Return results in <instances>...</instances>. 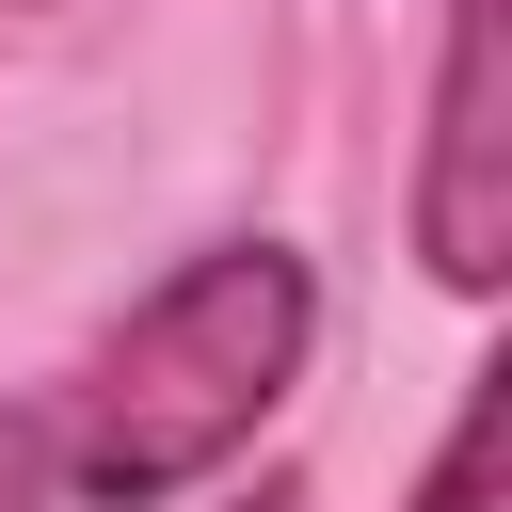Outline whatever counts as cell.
I'll list each match as a JSON object with an SVG mask.
<instances>
[{
    "instance_id": "cell-4",
    "label": "cell",
    "mask_w": 512,
    "mask_h": 512,
    "mask_svg": "<svg viewBox=\"0 0 512 512\" xmlns=\"http://www.w3.org/2000/svg\"><path fill=\"white\" fill-rule=\"evenodd\" d=\"M48 480L64 464H48V384H32V400H0V512H48Z\"/></svg>"
},
{
    "instance_id": "cell-5",
    "label": "cell",
    "mask_w": 512,
    "mask_h": 512,
    "mask_svg": "<svg viewBox=\"0 0 512 512\" xmlns=\"http://www.w3.org/2000/svg\"><path fill=\"white\" fill-rule=\"evenodd\" d=\"M240 512H304V480H256V496H240Z\"/></svg>"
},
{
    "instance_id": "cell-2",
    "label": "cell",
    "mask_w": 512,
    "mask_h": 512,
    "mask_svg": "<svg viewBox=\"0 0 512 512\" xmlns=\"http://www.w3.org/2000/svg\"><path fill=\"white\" fill-rule=\"evenodd\" d=\"M416 256H432L464 304L512 272V0H448L432 160H416Z\"/></svg>"
},
{
    "instance_id": "cell-3",
    "label": "cell",
    "mask_w": 512,
    "mask_h": 512,
    "mask_svg": "<svg viewBox=\"0 0 512 512\" xmlns=\"http://www.w3.org/2000/svg\"><path fill=\"white\" fill-rule=\"evenodd\" d=\"M496 400H512V368H480V384H464V416H448V448H432L416 512H496Z\"/></svg>"
},
{
    "instance_id": "cell-1",
    "label": "cell",
    "mask_w": 512,
    "mask_h": 512,
    "mask_svg": "<svg viewBox=\"0 0 512 512\" xmlns=\"http://www.w3.org/2000/svg\"><path fill=\"white\" fill-rule=\"evenodd\" d=\"M304 352H320V272H304L288 240H208V256H176V272L48 384V464H64V496H96V512H176L192 480H224V464L272 432V400L304 384Z\"/></svg>"
}]
</instances>
